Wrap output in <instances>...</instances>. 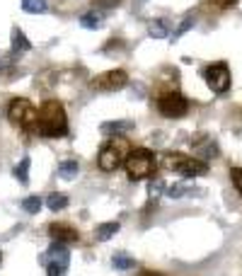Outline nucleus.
Instances as JSON below:
<instances>
[{
	"mask_svg": "<svg viewBox=\"0 0 242 276\" xmlns=\"http://www.w3.org/2000/svg\"><path fill=\"white\" fill-rule=\"evenodd\" d=\"M129 141L124 136L114 138V141H109L107 146L102 148L99 153V158H97V165L99 170H104V172H114L119 165H124V160H126V155H129Z\"/></svg>",
	"mask_w": 242,
	"mask_h": 276,
	"instance_id": "5",
	"label": "nucleus"
},
{
	"mask_svg": "<svg viewBox=\"0 0 242 276\" xmlns=\"http://www.w3.org/2000/svg\"><path fill=\"white\" fill-rule=\"evenodd\" d=\"M80 25L85 29H99V27H102V15L94 13V10H92V13H85L80 17Z\"/></svg>",
	"mask_w": 242,
	"mask_h": 276,
	"instance_id": "18",
	"label": "nucleus"
},
{
	"mask_svg": "<svg viewBox=\"0 0 242 276\" xmlns=\"http://www.w3.org/2000/svg\"><path fill=\"white\" fill-rule=\"evenodd\" d=\"M165 194H167L170 199H179V196H184V194H187V187H184V184H170Z\"/></svg>",
	"mask_w": 242,
	"mask_h": 276,
	"instance_id": "23",
	"label": "nucleus"
},
{
	"mask_svg": "<svg viewBox=\"0 0 242 276\" xmlns=\"http://www.w3.org/2000/svg\"><path fill=\"white\" fill-rule=\"evenodd\" d=\"M94 3H97L99 8H116L121 0H94Z\"/></svg>",
	"mask_w": 242,
	"mask_h": 276,
	"instance_id": "28",
	"label": "nucleus"
},
{
	"mask_svg": "<svg viewBox=\"0 0 242 276\" xmlns=\"http://www.w3.org/2000/svg\"><path fill=\"white\" fill-rule=\"evenodd\" d=\"M215 3H218V5H220V8H228V5H232V3H235V0H215Z\"/></svg>",
	"mask_w": 242,
	"mask_h": 276,
	"instance_id": "29",
	"label": "nucleus"
},
{
	"mask_svg": "<svg viewBox=\"0 0 242 276\" xmlns=\"http://www.w3.org/2000/svg\"><path fill=\"white\" fill-rule=\"evenodd\" d=\"M230 180H232L235 189H237L242 196V167H232V170H230Z\"/></svg>",
	"mask_w": 242,
	"mask_h": 276,
	"instance_id": "24",
	"label": "nucleus"
},
{
	"mask_svg": "<svg viewBox=\"0 0 242 276\" xmlns=\"http://www.w3.org/2000/svg\"><path fill=\"white\" fill-rule=\"evenodd\" d=\"M46 206L51 208V211H61V208L68 206V196L66 194H51V196L46 199Z\"/></svg>",
	"mask_w": 242,
	"mask_h": 276,
	"instance_id": "20",
	"label": "nucleus"
},
{
	"mask_svg": "<svg viewBox=\"0 0 242 276\" xmlns=\"http://www.w3.org/2000/svg\"><path fill=\"white\" fill-rule=\"evenodd\" d=\"M15 177L22 182V184H27L29 182V158H22V163L15 167Z\"/></svg>",
	"mask_w": 242,
	"mask_h": 276,
	"instance_id": "21",
	"label": "nucleus"
},
{
	"mask_svg": "<svg viewBox=\"0 0 242 276\" xmlns=\"http://www.w3.org/2000/svg\"><path fill=\"white\" fill-rule=\"evenodd\" d=\"M129 83V75L126 70H109V73H102L90 80V87L92 90H102V92H116L121 87H126Z\"/></svg>",
	"mask_w": 242,
	"mask_h": 276,
	"instance_id": "8",
	"label": "nucleus"
},
{
	"mask_svg": "<svg viewBox=\"0 0 242 276\" xmlns=\"http://www.w3.org/2000/svg\"><path fill=\"white\" fill-rule=\"evenodd\" d=\"M191 146H194V151L199 153V155H203V158H215V155H218V146H215L208 136H199L196 141H191Z\"/></svg>",
	"mask_w": 242,
	"mask_h": 276,
	"instance_id": "12",
	"label": "nucleus"
},
{
	"mask_svg": "<svg viewBox=\"0 0 242 276\" xmlns=\"http://www.w3.org/2000/svg\"><path fill=\"white\" fill-rule=\"evenodd\" d=\"M148 34L153 39H165V37H167V25H165L162 20H153L148 25Z\"/></svg>",
	"mask_w": 242,
	"mask_h": 276,
	"instance_id": "19",
	"label": "nucleus"
},
{
	"mask_svg": "<svg viewBox=\"0 0 242 276\" xmlns=\"http://www.w3.org/2000/svg\"><path fill=\"white\" fill-rule=\"evenodd\" d=\"M37 131L46 138H63L68 136V116L66 109L58 99H49L44 102L39 109V124Z\"/></svg>",
	"mask_w": 242,
	"mask_h": 276,
	"instance_id": "1",
	"label": "nucleus"
},
{
	"mask_svg": "<svg viewBox=\"0 0 242 276\" xmlns=\"http://www.w3.org/2000/svg\"><path fill=\"white\" fill-rule=\"evenodd\" d=\"M134 121H104L99 126V131L107 133V136H124V133L134 131Z\"/></svg>",
	"mask_w": 242,
	"mask_h": 276,
	"instance_id": "11",
	"label": "nucleus"
},
{
	"mask_svg": "<svg viewBox=\"0 0 242 276\" xmlns=\"http://www.w3.org/2000/svg\"><path fill=\"white\" fill-rule=\"evenodd\" d=\"M116 230H119V223H116V221L102 223V225H97V230H94V237H97L99 242H107L111 235H116Z\"/></svg>",
	"mask_w": 242,
	"mask_h": 276,
	"instance_id": "13",
	"label": "nucleus"
},
{
	"mask_svg": "<svg viewBox=\"0 0 242 276\" xmlns=\"http://www.w3.org/2000/svg\"><path fill=\"white\" fill-rule=\"evenodd\" d=\"M158 111L167 119H179L189 111V99L182 92H165L158 99Z\"/></svg>",
	"mask_w": 242,
	"mask_h": 276,
	"instance_id": "6",
	"label": "nucleus"
},
{
	"mask_svg": "<svg viewBox=\"0 0 242 276\" xmlns=\"http://www.w3.org/2000/svg\"><path fill=\"white\" fill-rule=\"evenodd\" d=\"M203 78H206V85L213 90L215 95L228 92V87H230L228 63H213V66H208V68L203 70Z\"/></svg>",
	"mask_w": 242,
	"mask_h": 276,
	"instance_id": "7",
	"label": "nucleus"
},
{
	"mask_svg": "<svg viewBox=\"0 0 242 276\" xmlns=\"http://www.w3.org/2000/svg\"><path fill=\"white\" fill-rule=\"evenodd\" d=\"M191 27H194V17H187V20H184V22H182V25L177 27V32H175V39H177V37H182V34H184L187 29H191Z\"/></svg>",
	"mask_w": 242,
	"mask_h": 276,
	"instance_id": "26",
	"label": "nucleus"
},
{
	"mask_svg": "<svg viewBox=\"0 0 242 276\" xmlns=\"http://www.w3.org/2000/svg\"><path fill=\"white\" fill-rule=\"evenodd\" d=\"M41 204H44V201H41L39 196H27V199L22 201V208H25L27 213H39Z\"/></svg>",
	"mask_w": 242,
	"mask_h": 276,
	"instance_id": "22",
	"label": "nucleus"
},
{
	"mask_svg": "<svg viewBox=\"0 0 242 276\" xmlns=\"http://www.w3.org/2000/svg\"><path fill=\"white\" fill-rule=\"evenodd\" d=\"M162 167L172 170L182 177H203L208 175V163L206 160H199V158H187L182 153H165L162 155Z\"/></svg>",
	"mask_w": 242,
	"mask_h": 276,
	"instance_id": "3",
	"label": "nucleus"
},
{
	"mask_svg": "<svg viewBox=\"0 0 242 276\" xmlns=\"http://www.w3.org/2000/svg\"><path fill=\"white\" fill-rule=\"evenodd\" d=\"M46 274L49 276H63V269L56 266V264H49V266H46Z\"/></svg>",
	"mask_w": 242,
	"mask_h": 276,
	"instance_id": "27",
	"label": "nucleus"
},
{
	"mask_svg": "<svg viewBox=\"0 0 242 276\" xmlns=\"http://www.w3.org/2000/svg\"><path fill=\"white\" fill-rule=\"evenodd\" d=\"M8 119H10L17 128H22V131H37L39 111L34 109V104H32L29 99L17 97V99L10 102V107H8Z\"/></svg>",
	"mask_w": 242,
	"mask_h": 276,
	"instance_id": "4",
	"label": "nucleus"
},
{
	"mask_svg": "<svg viewBox=\"0 0 242 276\" xmlns=\"http://www.w3.org/2000/svg\"><path fill=\"white\" fill-rule=\"evenodd\" d=\"M44 262L56 264V266H61V269L66 271V269H68V262H70V252H68L66 245H61V242H54V245L49 247V252L44 254Z\"/></svg>",
	"mask_w": 242,
	"mask_h": 276,
	"instance_id": "10",
	"label": "nucleus"
},
{
	"mask_svg": "<svg viewBox=\"0 0 242 276\" xmlns=\"http://www.w3.org/2000/svg\"><path fill=\"white\" fill-rule=\"evenodd\" d=\"M78 172H80L78 160H63V163L58 165V177H63V180H73V177H78Z\"/></svg>",
	"mask_w": 242,
	"mask_h": 276,
	"instance_id": "14",
	"label": "nucleus"
},
{
	"mask_svg": "<svg viewBox=\"0 0 242 276\" xmlns=\"http://www.w3.org/2000/svg\"><path fill=\"white\" fill-rule=\"evenodd\" d=\"M111 266L119 269V271H129V269H134L136 266V259L134 257H129V254H124V252H116V254L111 257Z\"/></svg>",
	"mask_w": 242,
	"mask_h": 276,
	"instance_id": "15",
	"label": "nucleus"
},
{
	"mask_svg": "<svg viewBox=\"0 0 242 276\" xmlns=\"http://www.w3.org/2000/svg\"><path fill=\"white\" fill-rule=\"evenodd\" d=\"M155 165H158L155 153L148 151V148H131L129 155H126V160H124L126 175H129L131 182H141L146 177H150L155 172Z\"/></svg>",
	"mask_w": 242,
	"mask_h": 276,
	"instance_id": "2",
	"label": "nucleus"
},
{
	"mask_svg": "<svg viewBox=\"0 0 242 276\" xmlns=\"http://www.w3.org/2000/svg\"><path fill=\"white\" fill-rule=\"evenodd\" d=\"M22 10L29 15H41L49 10V5H46V0H22Z\"/></svg>",
	"mask_w": 242,
	"mask_h": 276,
	"instance_id": "17",
	"label": "nucleus"
},
{
	"mask_svg": "<svg viewBox=\"0 0 242 276\" xmlns=\"http://www.w3.org/2000/svg\"><path fill=\"white\" fill-rule=\"evenodd\" d=\"M32 49V44H29V39L25 37V32L22 29H13V51L17 54V51H29Z\"/></svg>",
	"mask_w": 242,
	"mask_h": 276,
	"instance_id": "16",
	"label": "nucleus"
},
{
	"mask_svg": "<svg viewBox=\"0 0 242 276\" xmlns=\"http://www.w3.org/2000/svg\"><path fill=\"white\" fill-rule=\"evenodd\" d=\"M138 276H160V274H155V271H141Z\"/></svg>",
	"mask_w": 242,
	"mask_h": 276,
	"instance_id": "30",
	"label": "nucleus"
},
{
	"mask_svg": "<svg viewBox=\"0 0 242 276\" xmlns=\"http://www.w3.org/2000/svg\"><path fill=\"white\" fill-rule=\"evenodd\" d=\"M162 189H165V182H162L160 177H155V180L150 182V189H148V192H150V196H160Z\"/></svg>",
	"mask_w": 242,
	"mask_h": 276,
	"instance_id": "25",
	"label": "nucleus"
},
{
	"mask_svg": "<svg viewBox=\"0 0 242 276\" xmlns=\"http://www.w3.org/2000/svg\"><path fill=\"white\" fill-rule=\"evenodd\" d=\"M49 235L54 237V242H61V245L78 242V240H80V233H78L75 228L66 225V223H51V225H49Z\"/></svg>",
	"mask_w": 242,
	"mask_h": 276,
	"instance_id": "9",
	"label": "nucleus"
}]
</instances>
